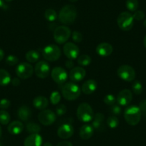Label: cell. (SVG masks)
Returning <instances> with one entry per match:
<instances>
[{
	"label": "cell",
	"instance_id": "obj_20",
	"mask_svg": "<svg viewBox=\"0 0 146 146\" xmlns=\"http://www.w3.org/2000/svg\"><path fill=\"white\" fill-rule=\"evenodd\" d=\"M49 105V101L46 97L42 96H38L33 100V106L36 109L45 110Z\"/></svg>",
	"mask_w": 146,
	"mask_h": 146
},
{
	"label": "cell",
	"instance_id": "obj_18",
	"mask_svg": "<svg viewBox=\"0 0 146 146\" xmlns=\"http://www.w3.org/2000/svg\"><path fill=\"white\" fill-rule=\"evenodd\" d=\"M42 138L39 134H31L24 140V146H41Z\"/></svg>",
	"mask_w": 146,
	"mask_h": 146
},
{
	"label": "cell",
	"instance_id": "obj_53",
	"mask_svg": "<svg viewBox=\"0 0 146 146\" xmlns=\"http://www.w3.org/2000/svg\"><path fill=\"white\" fill-rule=\"evenodd\" d=\"M6 1H11L12 0H6Z\"/></svg>",
	"mask_w": 146,
	"mask_h": 146
},
{
	"label": "cell",
	"instance_id": "obj_43",
	"mask_svg": "<svg viewBox=\"0 0 146 146\" xmlns=\"http://www.w3.org/2000/svg\"><path fill=\"white\" fill-rule=\"evenodd\" d=\"M65 66L67 67V68H70V69H72L73 68V66H74V63H73L72 60H67L65 63Z\"/></svg>",
	"mask_w": 146,
	"mask_h": 146
},
{
	"label": "cell",
	"instance_id": "obj_24",
	"mask_svg": "<svg viewBox=\"0 0 146 146\" xmlns=\"http://www.w3.org/2000/svg\"><path fill=\"white\" fill-rule=\"evenodd\" d=\"M104 121V115L101 113H97L93 118L92 121V127L95 129L100 130L101 127L102 126L103 122Z\"/></svg>",
	"mask_w": 146,
	"mask_h": 146
},
{
	"label": "cell",
	"instance_id": "obj_1",
	"mask_svg": "<svg viewBox=\"0 0 146 146\" xmlns=\"http://www.w3.org/2000/svg\"><path fill=\"white\" fill-rule=\"evenodd\" d=\"M77 9L74 6L67 4L61 9L59 13V20L62 24L69 25L74 21L77 17Z\"/></svg>",
	"mask_w": 146,
	"mask_h": 146
},
{
	"label": "cell",
	"instance_id": "obj_48",
	"mask_svg": "<svg viewBox=\"0 0 146 146\" xmlns=\"http://www.w3.org/2000/svg\"><path fill=\"white\" fill-rule=\"evenodd\" d=\"M143 44H144V46L145 47V48H146V36H145L144 39H143Z\"/></svg>",
	"mask_w": 146,
	"mask_h": 146
},
{
	"label": "cell",
	"instance_id": "obj_25",
	"mask_svg": "<svg viewBox=\"0 0 146 146\" xmlns=\"http://www.w3.org/2000/svg\"><path fill=\"white\" fill-rule=\"evenodd\" d=\"M25 58L28 62L36 63L40 59V54L37 50H30L28 52L26 53Z\"/></svg>",
	"mask_w": 146,
	"mask_h": 146
},
{
	"label": "cell",
	"instance_id": "obj_52",
	"mask_svg": "<svg viewBox=\"0 0 146 146\" xmlns=\"http://www.w3.org/2000/svg\"><path fill=\"white\" fill-rule=\"evenodd\" d=\"M69 1H70L71 2H76V1H78V0H69Z\"/></svg>",
	"mask_w": 146,
	"mask_h": 146
},
{
	"label": "cell",
	"instance_id": "obj_13",
	"mask_svg": "<svg viewBox=\"0 0 146 146\" xmlns=\"http://www.w3.org/2000/svg\"><path fill=\"white\" fill-rule=\"evenodd\" d=\"M63 52L64 55L70 60H74L79 56L80 48L72 42L65 43L63 46Z\"/></svg>",
	"mask_w": 146,
	"mask_h": 146
},
{
	"label": "cell",
	"instance_id": "obj_14",
	"mask_svg": "<svg viewBox=\"0 0 146 146\" xmlns=\"http://www.w3.org/2000/svg\"><path fill=\"white\" fill-rule=\"evenodd\" d=\"M133 100V94L129 89H123L117 94L116 101L117 104L122 106H126Z\"/></svg>",
	"mask_w": 146,
	"mask_h": 146
},
{
	"label": "cell",
	"instance_id": "obj_10",
	"mask_svg": "<svg viewBox=\"0 0 146 146\" xmlns=\"http://www.w3.org/2000/svg\"><path fill=\"white\" fill-rule=\"evenodd\" d=\"M37 117L40 123L45 126L51 125L56 121V114L51 110H43Z\"/></svg>",
	"mask_w": 146,
	"mask_h": 146
},
{
	"label": "cell",
	"instance_id": "obj_8",
	"mask_svg": "<svg viewBox=\"0 0 146 146\" xmlns=\"http://www.w3.org/2000/svg\"><path fill=\"white\" fill-rule=\"evenodd\" d=\"M117 76L122 80L127 82L133 81L136 77V73L134 68L129 65L120 66L117 71Z\"/></svg>",
	"mask_w": 146,
	"mask_h": 146
},
{
	"label": "cell",
	"instance_id": "obj_42",
	"mask_svg": "<svg viewBox=\"0 0 146 146\" xmlns=\"http://www.w3.org/2000/svg\"><path fill=\"white\" fill-rule=\"evenodd\" d=\"M138 107L140 108L141 112H146V100H143L140 101Z\"/></svg>",
	"mask_w": 146,
	"mask_h": 146
},
{
	"label": "cell",
	"instance_id": "obj_38",
	"mask_svg": "<svg viewBox=\"0 0 146 146\" xmlns=\"http://www.w3.org/2000/svg\"><path fill=\"white\" fill-rule=\"evenodd\" d=\"M66 113H67V107L64 104H60L56 108V113L57 115L61 116V115H64Z\"/></svg>",
	"mask_w": 146,
	"mask_h": 146
},
{
	"label": "cell",
	"instance_id": "obj_11",
	"mask_svg": "<svg viewBox=\"0 0 146 146\" xmlns=\"http://www.w3.org/2000/svg\"><path fill=\"white\" fill-rule=\"evenodd\" d=\"M36 76L40 78H45L50 74V66L46 61H40L36 64L34 67Z\"/></svg>",
	"mask_w": 146,
	"mask_h": 146
},
{
	"label": "cell",
	"instance_id": "obj_41",
	"mask_svg": "<svg viewBox=\"0 0 146 146\" xmlns=\"http://www.w3.org/2000/svg\"><path fill=\"white\" fill-rule=\"evenodd\" d=\"M10 104H11L10 101L8 99L3 98V99L0 100V108L1 109H7L10 106Z\"/></svg>",
	"mask_w": 146,
	"mask_h": 146
},
{
	"label": "cell",
	"instance_id": "obj_31",
	"mask_svg": "<svg viewBox=\"0 0 146 146\" xmlns=\"http://www.w3.org/2000/svg\"><path fill=\"white\" fill-rule=\"evenodd\" d=\"M139 3L137 0H127L126 1V7L130 11H137L138 8Z\"/></svg>",
	"mask_w": 146,
	"mask_h": 146
},
{
	"label": "cell",
	"instance_id": "obj_2",
	"mask_svg": "<svg viewBox=\"0 0 146 146\" xmlns=\"http://www.w3.org/2000/svg\"><path fill=\"white\" fill-rule=\"evenodd\" d=\"M142 112L140 108L136 106H130L125 108L124 118L128 125L135 126L137 125L141 119Z\"/></svg>",
	"mask_w": 146,
	"mask_h": 146
},
{
	"label": "cell",
	"instance_id": "obj_40",
	"mask_svg": "<svg viewBox=\"0 0 146 146\" xmlns=\"http://www.w3.org/2000/svg\"><path fill=\"white\" fill-rule=\"evenodd\" d=\"M133 19L137 21H140V20L143 19L145 17V13L143 12V11H140V10H138V11H135V13L133 15Z\"/></svg>",
	"mask_w": 146,
	"mask_h": 146
},
{
	"label": "cell",
	"instance_id": "obj_34",
	"mask_svg": "<svg viewBox=\"0 0 146 146\" xmlns=\"http://www.w3.org/2000/svg\"><path fill=\"white\" fill-rule=\"evenodd\" d=\"M107 124L110 128H115L116 127L118 126L119 125V120L115 115H112L110 116L107 120Z\"/></svg>",
	"mask_w": 146,
	"mask_h": 146
},
{
	"label": "cell",
	"instance_id": "obj_17",
	"mask_svg": "<svg viewBox=\"0 0 146 146\" xmlns=\"http://www.w3.org/2000/svg\"><path fill=\"white\" fill-rule=\"evenodd\" d=\"M113 51V48L109 43H100L96 47V53L102 57H107L111 55Z\"/></svg>",
	"mask_w": 146,
	"mask_h": 146
},
{
	"label": "cell",
	"instance_id": "obj_33",
	"mask_svg": "<svg viewBox=\"0 0 146 146\" xmlns=\"http://www.w3.org/2000/svg\"><path fill=\"white\" fill-rule=\"evenodd\" d=\"M61 94L58 91H53L50 95V102L53 105H57L60 102Z\"/></svg>",
	"mask_w": 146,
	"mask_h": 146
},
{
	"label": "cell",
	"instance_id": "obj_22",
	"mask_svg": "<svg viewBox=\"0 0 146 146\" xmlns=\"http://www.w3.org/2000/svg\"><path fill=\"white\" fill-rule=\"evenodd\" d=\"M23 129H24V125L22 123L18 121L11 122L7 128L8 132L11 135H19L22 132Z\"/></svg>",
	"mask_w": 146,
	"mask_h": 146
},
{
	"label": "cell",
	"instance_id": "obj_29",
	"mask_svg": "<svg viewBox=\"0 0 146 146\" xmlns=\"http://www.w3.org/2000/svg\"><path fill=\"white\" fill-rule=\"evenodd\" d=\"M91 61V58H90V56L87 55V54H83V55L80 56L78 57V58H77V63H78V64H80V66H88L89 64H90Z\"/></svg>",
	"mask_w": 146,
	"mask_h": 146
},
{
	"label": "cell",
	"instance_id": "obj_26",
	"mask_svg": "<svg viewBox=\"0 0 146 146\" xmlns=\"http://www.w3.org/2000/svg\"><path fill=\"white\" fill-rule=\"evenodd\" d=\"M11 81V76L4 69H0V86H6Z\"/></svg>",
	"mask_w": 146,
	"mask_h": 146
},
{
	"label": "cell",
	"instance_id": "obj_4",
	"mask_svg": "<svg viewBox=\"0 0 146 146\" xmlns=\"http://www.w3.org/2000/svg\"><path fill=\"white\" fill-rule=\"evenodd\" d=\"M77 117L80 121L87 123L94 118V113L91 106L87 103L80 104L77 109Z\"/></svg>",
	"mask_w": 146,
	"mask_h": 146
},
{
	"label": "cell",
	"instance_id": "obj_12",
	"mask_svg": "<svg viewBox=\"0 0 146 146\" xmlns=\"http://www.w3.org/2000/svg\"><path fill=\"white\" fill-rule=\"evenodd\" d=\"M51 76L54 82L61 85L66 82L68 75H67V73L65 69L62 67L57 66L52 70Z\"/></svg>",
	"mask_w": 146,
	"mask_h": 146
},
{
	"label": "cell",
	"instance_id": "obj_15",
	"mask_svg": "<svg viewBox=\"0 0 146 146\" xmlns=\"http://www.w3.org/2000/svg\"><path fill=\"white\" fill-rule=\"evenodd\" d=\"M74 134V128L71 124L64 123L57 130V135L62 139H68Z\"/></svg>",
	"mask_w": 146,
	"mask_h": 146
},
{
	"label": "cell",
	"instance_id": "obj_45",
	"mask_svg": "<svg viewBox=\"0 0 146 146\" xmlns=\"http://www.w3.org/2000/svg\"><path fill=\"white\" fill-rule=\"evenodd\" d=\"M11 84L14 86H18L20 84V81L18 78H14V79L11 81Z\"/></svg>",
	"mask_w": 146,
	"mask_h": 146
},
{
	"label": "cell",
	"instance_id": "obj_51",
	"mask_svg": "<svg viewBox=\"0 0 146 146\" xmlns=\"http://www.w3.org/2000/svg\"><path fill=\"white\" fill-rule=\"evenodd\" d=\"M143 25H144V27H145V28H146V19L145 20L144 22H143Z\"/></svg>",
	"mask_w": 146,
	"mask_h": 146
},
{
	"label": "cell",
	"instance_id": "obj_23",
	"mask_svg": "<svg viewBox=\"0 0 146 146\" xmlns=\"http://www.w3.org/2000/svg\"><path fill=\"white\" fill-rule=\"evenodd\" d=\"M31 115V110H30V108L28 106H22L20 107L18 110V112H17L18 118L21 121H24V122H26V121H27L29 119Z\"/></svg>",
	"mask_w": 146,
	"mask_h": 146
},
{
	"label": "cell",
	"instance_id": "obj_27",
	"mask_svg": "<svg viewBox=\"0 0 146 146\" xmlns=\"http://www.w3.org/2000/svg\"><path fill=\"white\" fill-rule=\"evenodd\" d=\"M27 131L31 134H38L41 131V128L40 125L35 123H27Z\"/></svg>",
	"mask_w": 146,
	"mask_h": 146
},
{
	"label": "cell",
	"instance_id": "obj_49",
	"mask_svg": "<svg viewBox=\"0 0 146 146\" xmlns=\"http://www.w3.org/2000/svg\"><path fill=\"white\" fill-rule=\"evenodd\" d=\"M3 6H4V1L3 0H0V8H1Z\"/></svg>",
	"mask_w": 146,
	"mask_h": 146
},
{
	"label": "cell",
	"instance_id": "obj_50",
	"mask_svg": "<svg viewBox=\"0 0 146 146\" xmlns=\"http://www.w3.org/2000/svg\"><path fill=\"white\" fill-rule=\"evenodd\" d=\"M1 134H2V131H1V126H0V138H1Z\"/></svg>",
	"mask_w": 146,
	"mask_h": 146
},
{
	"label": "cell",
	"instance_id": "obj_36",
	"mask_svg": "<svg viewBox=\"0 0 146 146\" xmlns=\"http://www.w3.org/2000/svg\"><path fill=\"white\" fill-rule=\"evenodd\" d=\"M18 58L14 55H9L6 58V63L9 66H14L18 64Z\"/></svg>",
	"mask_w": 146,
	"mask_h": 146
},
{
	"label": "cell",
	"instance_id": "obj_35",
	"mask_svg": "<svg viewBox=\"0 0 146 146\" xmlns=\"http://www.w3.org/2000/svg\"><path fill=\"white\" fill-rule=\"evenodd\" d=\"M104 104L108 106H113L115 104V103L116 102V98H115V96L112 94H108V95H106L104 96V99H103Z\"/></svg>",
	"mask_w": 146,
	"mask_h": 146
},
{
	"label": "cell",
	"instance_id": "obj_21",
	"mask_svg": "<svg viewBox=\"0 0 146 146\" xmlns=\"http://www.w3.org/2000/svg\"><path fill=\"white\" fill-rule=\"evenodd\" d=\"M97 89V82L93 79L86 81L82 86V91L86 95H90L94 93Z\"/></svg>",
	"mask_w": 146,
	"mask_h": 146
},
{
	"label": "cell",
	"instance_id": "obj_46",
	"mask_svg": "<svg viewBox=\"0 0 146 146\" xmlns=\"http://www.w3.org/2000/svg\"><path fill=\"white\" fill-rule=\"evenodd\" d=\"M4 51H3L1 48H0V61H1L3 58H4Z\"/></svg>",
	"mask_w": 146,
	"mask_h": 146
},
{
	"label": "cell",
	"instance_id": "obj_5",
	"mask_svg": "<svg viewBox=\"0 0 146 146\" xmlns=\"http://www.w3.org/2000/svg\"><path fill=\"white\" fill-rule=\"evenodd\" d=\"M117 23L119 28L125 31H130L134 25V19L130 12L124 11L119 14L117 19Z\"/></svg>",
	"mask_w": 146,
	"mask_h": 146
},
{
	"label": "cell",
	"instance_id": "obj_19",
	"mask_svg": "<svg viewBox=\"0 0 146 146\" xmlns=\"http://www.w3.org/2000/svg\"><path fill=\"white\" fill-rule=\"evenodd\" d=\"M94 133V128L90 124H84L80 128L79 131L80 137L82 140H88Z\"/></svg>",
	"mask_w": 146,
	"mask_h": 146
},
{
	"label": "cell",
	"instance_id": "obj_39",
	"mask_svg": "<svg viewBox=\"0 0 146 146\" xmlns=\"http://www.w3.org/2000/svg\"><path fill=\"white\" fill-rule=\"evenodd\" d=\"M110 113L113 114V115H118L121 113V107L118 105H113L110 107Z\"/></svg>",
	"mask_w": 146,
	"mask_h": 146
},
{
	"label": "cell",
	"instance_id": "obj_16",
	"mask_svg": "<svg viewBox=\"0 0 146 146\" xmlns=\"http://www.w3.org/2000/svg\"><path fill=\"white\" fill-rule=\"evenodd\" d=\"M86 71L82 67H74L70 72V78L73 82L81 81L85 77Z\"/></svg>",
	"mask_w": 146,
	"mask_h": 146
},
{
	"label": "cell",
	"instance_id": "obj_6",
	"mask_svg": "<svg viewBox=\"0 0 146 146\" xmlns=\"http://www.w3.org/2000/svg\"><path fill=\"white\" fill-rule=\"evenodd\" d=\"M42 56L46 61L53 62L60 58L61 56V50L58 46L55 44H50L43 48Z\"/></svg>",
	"mask_w": 146,
	"mask_h": 146
},
{
	"label": "cell",
	"instance_id": "obj_44",
	"mask_svg": "<svg viewBox=\"0 0 146 146\" xmlns=\"http://www.w3.org/2000/svg\"><path fill=\"white\" fill-rule=\"evenodd\" d=\"M57 146H73L72 144L69 141H62L57 144Z\"/></svg>",
	"mask_w": 146,
	"mask_h": 146
},
{
	"label": "cell",
	"instance_id": "obj_3",
	"mask_svg": "<svg viewBox=\"0 0 146 146\" xmlns=\"http://www.w3.org/2000/svg\"><path fill=\"white\" fill-rule=\"evenodd\" d=\"M62 94L63 97L67 101H74L80 96L81 90L75 83L68 82L62 86Z\"/></svg>",
	"mask_w": 146,
	"mask_h": 146
},
{
	"label": "cell",
	"instance_id": "obj_30",
	"mask_svg": "<svg viewBox=\"0 0 146 146\" xmlns=\"http://www.w3.org/2000/svg\"><path fill=\"white\" fill-rule=\"evenodd\" d=\"M11 117L9 113L4 110L0 111V123L2 125H7L10 122Z\"/></svg>",
	"mask_w": 146,
	"mask_h": 146
},
{
	"label": "cell",
	"instance_id": "obj_28",
	"mask_svg": "<svg viewBox=\"0 0 146 146\" xmlns=\"http://www.w3.org/2000/svg\"><path fill=\"white\" fill-rule=\"evenodd\" d=\"M44 17H45L47 21L52 22V21H55L57 19V12L52 9H47L45 12H44Z\"/></svg>",
	"mask_w": 146,
	"mask_h": 146
},
{
	"label": "cell",
	"instance_id": "obj_7",
	"mask_svg": "<svg viewBox=\"0 0 146 146\" xmlns=\"http://www.w3.org/2000/svg\"><path fill=\"white\" fill-rule=\"evenodd\" d=\"M71 30L66 26H59L54 29L53 36L56 43L58 44H64L71 36Z\"/></svg>",
	"mask_w": 146,
	"mask_h": 146
},
{
	"label": "cell",
	"instance_id": "obj_37",
	"mask_svg": "<svg viewBox=\"0 0 146 146\" xmlns=\"http://www.w3.org/2000/svg\"><path fill=\"white\" fill-rule=\"evenodd\" d=\"M72 38L73 41L75 43H80L82 41V34L77 31H74L72 34Z\"/></svg>",
	"mask_w": 146,
	"mask_h": 146
},
{
	"label": "cell",
	"instance_id": "obj_47",
	"mask_svg": "<svg viewBox=\"0 0 146 146\" xmlns=\"http://www.w3.org/2000/svg\"><path fill=\"white\" fill-rule=\"evenodd\" d=\"M43 146H52V143H50L46 142L45 143H44Z\"/></svg>",
	"mask_w": 146,
	"mask_h": 146
},
{
	"label": "cell",
	"instance_id": "obj_32",
	"mask_svg": "<svg viewBox=\"0 0 146 146\" xmlns=\"http://www.w3.org/2000/svg\"><path fill=\"white\" fill-rule=\"evenodd\" d=\"M143 85L138 81H135L132 85V91L136 95H140L143 92Z\"/></svg>",
	"mask_w": 146,
	"mask_h": 146
},
{
	"label": "cell",
	"instance_id": "obj_9",
	"mask_svg": "<svg viewBox=\"0 0 146 146\" xmlns=\"http://www.w3.org/2000/svg\"><path fill=\"white\" fill-rule=\"evenodd\" d=\"M17 76L21 79H27L32 76L34 68L32 66L27 62H23L19 64L16 68Z\"/></svg>",
	"mask_w": 146,
	"mask_h": 146
}]
</instances>
